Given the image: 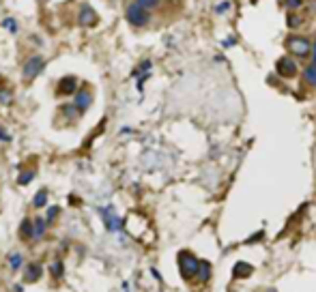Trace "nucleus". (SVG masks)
I'll use <instances>...</instances> for the list:
<instances>
[{
	"label": "nucleus",
	"instance_id": "nucleus-18",
	"mask_svg": "<svg viewBox=\"0 0 316 292\" xmlns=\"http://www.w3.org/2000/svg\"><path fill=\"white\" fill-rule=\"evenodd\" d=\"M2 28L9 30L11 35H18V32H20V24H18V20H15V18H4L2 20Z\"/></svg>",
	"mask_w": 316,
	"mask_h": 292
},
{
	"label": "nucleus",
	"instance_id": "nucleus-22",
	"mask_svg": "<svg viewBox=\"0 0 316 292\" xmlns=\"http://www.w3.org/2000/svg\"><path fill=\"white\" fill-rule=\"evenodd\" d=\"M0 104H2V105L13 104V93H11V88H7V86H2V88H0Z\"/></svg>",
	"mask_w": 316,
	"mask_h": 292
},
{
	"label": "nucleus",
	"instance_id": "nucleus-14",
	"mask_svg": "<svg viewBox=\"0 0 316 292\" xmlns=\"http://www.w3.org/2000/svg\"><path fill=\"white\" fill-rule=\"evenodd\" d=\"M47 200H50L47 189H39V191L35 193V198H32V207H35V209H45L47 207Z\"/></svg>",
	"mask_w": 316,
	"mask_h": 292
},
{
	"label": "nucleus",
	"instance_id": "nucleus-8",
	"mask_svg": "<svg viewBox=\"0 0 316 292\" xmlns=\"http://www.w3.org/2000/svg\"><path fill=\"white\" fill-rule=\"evenodd\" d=\"M275 71H277V75H280V78L291 80V78H295V75H297V64H295V61H293V58L284 56V58H280V61L275 63Z\"/></svg>",
	"mask_w": 316,
	"mask_h": 292
},
{
	"label": "nucleus",
	"instance_id": "nucleus-30",
	"mask_svg": "<svg viewBox=\"0 0 316 292\" xmlns=\"http://www.w3.org/2000/svg\"><path fill=\"white\" fill-rule=\"evenodd\" d=\"M226 9H228V2H224V4H220V7H217L215 11H217V13H224Z\"/></svg>",
	"mask_w": 316,
	"mask_h": 292
},
{
	"label": "nucleus",
	"instance_id": "nucleus-3",
	"mask_svg": "<svg viewBox=\"0 0 316 292\" xmlns=\"http://www.w3.org/2000/svg\"><path fill=\"white\" fill-rule=\"evenodd\" d=\"M200 258H196L192 251H179V271H181L183 279H194L196 271H198Z\"/></svg>",
	"mask_w": 316,
	"mask_h": 292
},
{
	"label": "nucleus",
	"instance_id": "nucleus-16",
	"mask_svg": "<svg viewBox=\"0 0 316 292\" xmlns=\"http://www.w3.org/2000/svg\"><path fill=\"white\" fill-rule=\"evenodd\" d=\"M61 114H65L67 116V121H78V118L82 116L78 110L73 107V104H65L63 107H61Z\"/></svg>",
	"mask_w": 316,
	"mask_h": 292
},
{
	"label": "nucleus",
	"instance_id": "nucleus-17",
	"mask_svg": "<svg viewBox=\"0 0 316 292\" xmlns=\"http://www.w3.org/2000/svg\"><path fill=\"white\" fill-rule=\"evenodd\" d=\"M9 267H11V271H20L22 267H24V256L22 253H11L9 256Z\"/></svg>",
	"mask_w": 316,
	"mask_h": 292
},
{
	"label": "nucleus",
	"instance_id": "nucleus-6",
	"mask_svg": "<svg viewBox=\"0 0 316 292\" xmlns=\"http://www.w3.org/2000/svg\"><path fill=\"white\" fill-rule=\"evenodd\" d=\"M286 47H288V52H293L295 56H310V50H312V45H310V41L306 37H297V35L288 37Z\"/></svg>",
	"mask_w": 316,
	"mask_h": 292
},
{
	"label": "nucleus",
	"instance_id": "nucleus-26",
	"mask_svg": "<svg viewBox=\"0 0 316 292\" xmlns=\"http://www.w3.org/2000/svg\"><path fill=\"white\" fill-rule=\"evenodd\" d=\"M286 24H288V28H297V26L303 24V18H299V15H288Z\"/></svg>",
	"mask_w": 316,
	"mask_h": 292
},
{
	"label": "nucleus",
	"instance_id": "nucleus-7",
	"mask_svg": "<svg viewBox=\"0 0 316 292\" xmlns=\"http://www.w3.org/2000/svg\"><path fill=\"white\" fill-rule=\"evenodd\" d=\"M78 86H80V80L75 75H63L56 82V97H73Z\"/></svg>",
	"mask_w": 316,
	"mask_h": 292
},
{
	"label": "nucleus",
	"instance_id": "nucleus-19",
	"mask_svg": "<svg viewBox=\"0 0 316 292\" xmlns=\"http://www.w3.org/2000/svg\"><path fill=\"white\" fill-rule=\"evenodd\" d=\"M303 78H306V82L310 86H316V67L314 64H308V67L303 69Z\"/></svg>",
	"mask_w": 316,
	"mask_h": 292
},
{
	"label": "nucleus",
	"instance_id": "nucleus-28",
	"mask_svg": "<svg viewBox=\"0 0 316 292\" xmlns=\"http://www.w3.org/2000/svg\"><path fill=\"white\" fill-rule=\"evenodd\" d=\"M0 142H11L9 131H7V129H2V127H0Z\"/></svg>",
	"mask_w": 316,
	"mask_h": 292
},
{
	"label": "nucleus",
	"instance_id": "nucleus-11",
	"mask_svg": "<svg viewBox=\"0 0 316 292\" xmlns=\"http://www.w3.org/2000/svg\"><path fill=\"white\" fill-rule=\"evenodd\" d=\"M101 213H103V221H106V228L110 230V232H116V230H121V228H123L121 219H118L116 215L112 213V209H108V210H101Z\"/></svg>",
	"mask_w": 316,
	"mask_h": 292
},
{
	"label": "nucleus",
	"instance_id": "nucleus-2",
	"mask_svg": "<svg viewBox=\"0 0 316 292\" xmlns=\"http://www.w3.org/2000/svg\"><path fill=\"white\" fill-rule=\"evenodd\" d=\"M43 69H45V58L41 54H32L22 64V78H24V82H32L43 73Z\"/></svg>",
	"mask_w": 316,
	"mask_h": 292
},
{
	"label": "nucleus",
	"instance_id": "nucleus-4",
	"mask_svg": "<svg viewBox=\"0 0 316 292\" xmlns=\"http://www.w3.org/2000/svg\"><path fill=\"white\" fill-rule=\"evenodd\" d=\"M73 107L80 112V114H86L92 105V90H90V84H80L78 90L73 93V99H71Z\"/></svg>",
	"mask_w": 316,
	"mask_h": 292
},
{
	"label": "nucleus",
	"instance_id": "nucleus-21",
	"mask_svg": "<svg viewBox=\"0 0 316 292\" xmlns=\"http://www.w3.org/2000/svg\"><path fill=\"white\" fill-rule=\"evenodd\" d=\"M35 178V170L32 167H28V170H24V172H20V176H18V183L20 185H28V183Z\"/></svg>",
	"mask_w": 316,
	"mask_h": 292
},
{
	"label": "nucleus",
	"instance_id": "nucleus-1",
	"mask_svg": "<svg viewBox=\"0 0 316 292\" xmlns=\"http://www.w3.org/2000/svg\"><path fill=\"white\" fill-rule=\"evenodd\" d=\"M125 20H127V24L134 26V28H144L151 21V11L140 7L134 0V2H129L127 7H125Z\"/></svg>",
	"mask_w": 316,
	"mask_h": 292
},
{
	"label": "nucleus",
	"instance_id": "nucleus-10",
	"mask_svg": "<svg viewBox=\"0 0 316 292\" xmlns=\"http://www.w3.org/2000/svg\"><path fill=\"white\" fill-rule=\"evenodd\" d=\"M47 221L45 217H37V219H32V241H41L43 236H45V232H47Z\"/></svg>",
	"mask_w": 316,
	"mask_h": 292
},
{
	"label": "nucleus",
	"instance_id": "nucleus-12",
	"mask_svg": "<svg viewBox=\"0 0 316 292\" xmlns=\"http://www.w3.org/2000/svg\"><path fill=\"white\" fill-rule=\"evenodd\" d=\"M252 273H254V267H252V264H248V262H237L235 267H232V275L239 277V279L249 277Z\"/></svg>",
	"mask_w": 316,
	"mask_h": 292
},
{
	"label": "nucleus",
	"instance_id": "nucleus-23",
	"mask_svg": "<svg viewBox=\"0 0 316 292\" xmlns=\"http://www.w3.org/2000/svg\"><path fill=\"white\" fill-rule=\"evenodd\" d=\"M50 273L54 275V277H63V275H65V267H63V262H61V260H54V262H52V267H50Z\"/></svg>",
	"mask_w": 316,
	"mask_h": 292
},
{
	"label": "nucleus",
	"instance_id": "nucleus-25",
	"mask_svg": "<svg viewBox=\"0 0 316 292\" xmlns=\"http://www.w3.org/2000/svg\"><path fill=\"white\" fill-rule=\"evenodd\" d=\"M61 215V209L58 207H50V210H47V215H45V221H47V226H52L54 224V219Z\"/></svg>",
	"mask_w": 316,
	"mask_h": 292
},
{
	"label": "nucleus",
	"instance_id": "nucleus-9",
	"mask_svg": "<svg viewBox=\"0 0 316 292\" xmlns=\"http://www.w3.org/2000/svg\"><path fill=\"white\" fill-rule=\"evenodd\" d=\"M41 275H43V267L39 262H30L28 267H26V271H24V282L26 284H35V282H39L41 279Z\"/></svg>",
	"mask_w": 316,
	"mask_h": 292
},
{
	"label": "nucleus",
	"instance_id": "nucleus-15",
	"mask_svg": "<svg viewBox=\"0 0 316 292\" xmlns=\"http://www.w3.org/2000/svg\"><path fill=\"white\" fill-rule=\"evenodd\" d=\"M196 277L200 279V282H209L211 279V264L209 262H204V260H200V264H198V271H196Z\"/></svg>",
	"mask_w": 316,
	"mask_h": 292
},
{
	"label": "nucleus",
	"instance_id": "nucleus-31",
	"mask_svg": "<svg viewBox=\"0 0 316 292\" xmlns=\"http://www.w3.org/2000/svg\"><path fill=\"white\" fill-rule=\"evenodd\" d=\"M267 292H277V290H273V288H271V290H267Z\"/></svg>",
	"mask_w": 316,
	"mask_h": 292
},
{
	"label": "nucleus",
	"instance_id": "nucleus-5",
	"mask_svg": "<svg viewBox=\"0 0 316 292\" xmlns=\"http://www.w3.org/2000/svg\"><path fill=\"white\" fill-rule=\"evenodd\" d=\"M75 21H78V26H82V28H95L99 24V15H97V11L90 4H82Z\"/></svg>",
	"mask_w": 316,
	"mask_h": 292
},
{
	"label": "nucleus",
	"instance_id": "nucleus-27",
	"mask_svg": "<svg viewBox=\"0 0 316 292\" xmlns=\"http://www.w3.org/2000/svg\"><path fill=\"white\" fill-rule=\"evenodd\" d=\"M284 4H286V9H293V11H295V9H299V7L303 4V0H284Z\"/></svg>",
	"mask_w": 316,
	"mask_h": 292
},
{
	"label": "nucleus",
	"instance_id": "nucleus-29",
	"mask_svg": "<svg viewBox=\"0 0 316 292\" xmlns=\"http://www.w3.org/2000/svg\"><path fill=\"white\" fill-rule=\"evenodd\" d=\"M310 56H312V64H314V67H316V41H314L312 50H310Z\"/></svg>",
	"mask_w": 316,
	"mask_h": 292
},
{
	"label": "nucleus",
	"instance_id": "nucleus-20",
	"mask_svg": "<svg viewBox=\"0 0 316 292\" xmlns=\"http://www.w3.org/2000/svg\"><path fill=\"white\" fill-rule=\"evenodd\" d=\"M151 67H153V63L151 61H142L138 64V67H135V71L132 73L134 78H138V75H144V73H151Z\"/></svg>",
	"mask_w": 316,
	"mask_h": 292
},
{
	"label": "nucleus",
	"instance_id": "nucleus-24",
	"mask_svg": "<svg viewBox=\"0 0 316 292\" xmlns=\"http://www.w3.org/2000/svg\"><path fill=\"white\" fill-rule=\"evenodd\" d=\"M135 2H138L140 7H144V9L153 11V9H157V7L161 4V0H135Z\"/></svg>",
	"mask_w": 316,
	"mask_h": 292
},
{
	"label": "nucleus",
	"instance_id": "nucleus-13",
	"mask_svg": "<svg viewBox=\"0 0 316 292\" xmlns=\"http://www.w3.org/2000/svg\"><path fill=\"white\" fill-rule=\"evenodd\" d=\"M20 239L30 243L32 241V219L30 217H24L20 224Z\"/></svg>",
	"mask_w": 316,
	"mask_h": 292
}]
</instances>
